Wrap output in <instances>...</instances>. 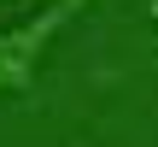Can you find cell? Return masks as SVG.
I'll return each mask as SVG.
<instances>
[{"mask_svg": "<svg viewBox=\"0 0 158 147\" xmlns=\"http://www.w3.org/2000/svg\"><path fill=\"white\" fill-rule=\"evenodd\" d=\"M82 6H88V0H47V6L29 12L23 24L0 29V94H23V88L35 82V65H41L47 41H53Z\"/></svg>", "mask_w": 158, "mask_h": 147, "instance_id": "1", "label": "cell"}, {"mask_svg": "<svg viewBox=\"0 0 158 147\" xmlns=\"http://www.w3.org/2000/svg\"><path fill=\"white\" fill-rule=\"evenodd\" d=\"M147 12H152V18H158V0H147Z\"/></svg>", "mask_w": 158, "mask_h": 147, "instance_id": "2", "label": "cell"}]
</instances>
